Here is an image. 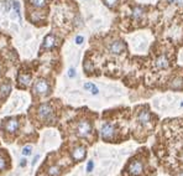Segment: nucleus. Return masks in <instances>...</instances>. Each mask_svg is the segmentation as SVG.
Returning <instances> with one entry per match:
<instances>
[{
	"mask_svg": "<svg viewBox=\"0 0 183 176\" xmlns=\"http://www.w3.org/2000/svg\"><path fill=\"white\" fill-rule=\"evenodd\" d=\"M37 117L43 122H53L55 120V111L50 103H42L37 108Z\"/></svg>",
	"mask_w": 183,
	"mask_h": 176,
	"instance_id": "1",
	"label": "nucleus"
},
{
	"mask_svg": "<svg viewBox=\"0 0 183 176\" xmlns=\"http://www.w3.org/2000/svg\"><path fill=\"white\" fill-rule=\"evenodd\" d=\"M51 92V86L48 83V81L46 80H42V78H39L37 81L34 83V87H32V93L35 96H46L48 94Z\"/></svg>",
	"mask_w": 183,
	"mask_h": 176,
	"instance_id": "2",
	"label": "nucleus"
},
{
	"mask_svg": "<svg viewBox=\"0 0 183 176\" xmlns=\"http://www.w3.org/2000/svg\"><path fill=\"white\" fill-rule=\"evenodd\" d=\"M76 133L79 138H87L89 137V134L92 133V124L90 122H88L87 119L78 122L77 128H76Z\"/></svg>",
	"mask_w": 183,
	"mask_h": 176,
	"instance_id": "3",
	"label": "nucleus"
},
{
	"mask_svg": "<svg viewBox=\"0 0 183 176\" xmlns=\"http://www.w3.org/2000/svg\"><path fill=\"white\" fill-rule=\"evenodd\" d=\"M128 171L131 176H140L144 172L142 161H140V160H133V161L130 163L129 168H128Z\"/></svg>",
	"mask_w": 183,
	"mask_h": 176,
	"instance_id": "4",
	"label": "nucleus"
},
{
	"mask_svg": "<svg viewBox=\"0 0 183 176\" xmlns=\"http://www.w3.org/2000/svg\"><path fill=\"white\" fill-rule=\"evenodd\" d=\"M100 134H102V138L104 140H111L115 135V128L109 123H105L100 129Z\"/></svg>",
	"mask_w": 183,
	"mask_h": 176,
	"instance_id": "5",
	"label": "nucleus"
},
{
	"mask_svg": "<svg viewBox=\"0 0 183 176\" xmlns=\"http://www.w3.org/2000/svg\"><path fill=\"white\" fill-rule=\"evenodd\" d=\"M19 125H20V123H19V120L16 118H10V119H8V120L4 123L3 128H4L5 132L13 134V133H15L19 129Z\"/></svg>",
	"mask_w": 183,
	"mask_h": 176,
	"instance_id": "6",
	"label": "nucleus"
},
{
	"mask_svg": "<svg viewBox=\"0 0 183 176\" xmlns=\"http://www.w3.org/2000/svg\"><path fill=\"white\" fill-rule=\"evenodd\" d=\"M108 49L113 55H120L125 51V44L123 41L116 40V41H113V42L108 46Z\"/></svg>",
	"mask_w": 183,
	"mask_h": 176,
	"instance_id": "7",
	"label": "nucleus"
},
{
	"mask_svg": "<svg viewBox=\"0 0 183 176\" xmlns=\"http://www.w3.org/2000/svg\"><path fill=\"white\" fill-rule=\"evenodd\" d=\"M86 148L84 146H76L72 150V158L74 161H82L86 158Z\"/></svg>",
	"mask_w": 183,
	"mask_h": 176,
	"instance_id": "8",
	"label": "nucleus"
},
{
	"mask_svg": "<svg viewBox=\"0 0 183 176\" xmlns=\"http://www.w3.org/2000/svg\"><path fill=\"white\" fill-rule=\"evenodd\" d=\"M55 46H56V37L53 35H47L43 40L42 49L43 50H52Z\"/></svg>",
	"mask_w": 183,
	"mask_h": 176,
	"instance_id": "9",
	"label": "nucleus"
},
{
	"mask_svg": "<svg viewBox=\"0 0 183 176\" xmlns=\"http://www.w3.org/2000/svg\"><path fill=\"white\" fill-rule=\"evenodd\" d=\"M18 83H19V86H21L24 88L30 86V83H31V75H29V73H20L18 76Z\"/></svg>",
	"mask_w": 183,
	"mask_h": 176,
	"instance_id": "10",
	"label": "nucleus"
},
{
	"mask_svg": "<svg viewBox=\"0 0 183 176\" xmlns=\"http://www.w3.org/2000/svg\"><path fill=\"white\" fill-rule=\"evenodd\" d=\"M137 120L142 124V125H147L151 122V114L147 111H141L137 114Z\"/></svg>",
	"mask_w": 183,
	"mask_h": 176,
	"instance_id": "11",
	"label": "nucleus"
},
{
	"mask_svg": "<svg viewBox=\"0 0 183 176\" xmlns=\"http://www.w3.org/2000/svg\"><path fill=\"white\" fill-rule=\"evenodd\" d=\"M155 63H156V67H157V68H160V70H165V68H167V67L170 66L168 58H167L165 55H161V56H158Z\"/></svg>",
	"mask_w": 183,
	"mask_h": 176,
	"instance_id": "12",
	"label": "nucleus"
},
{
	"mask_svg": "<svg viewBox=\"0 0 183 176\" xmlns=\"http://www.w3.org/2000/svg\"><path fill=\"white\" fill-rule=\"evenodd\" d=\"M10 91H11V86H10L9 83H3L1 86H0V97L1 98L8 97Z\"/></svg>",
	"mask_w": 183,
	"mask_h": 176,
	"instance_id": "13",
	"label": "nucleus"
},
{
	"mask_svg": "<svg viewBox=\"0 0 183 176\" xmlns=\"http://www.w3.org/2000/svg\"><path fill=\"white\" fill-rule=\"evenodd\" d=\"M47 175L48 176H60L61 175V168L57 165H52L47 169Z\"/></svg>",
	"mask_w": 183,
	"mask_h": 176,
	"instance_id": "14",
	"label": "nucleus"
},
{
	"mask_svg": "<svg viewBox=\"0 0 183 176\" xmlns=\"http://www.w3.org/2000/svg\"><path fill=\"white\" fill-rule=\"evenodd\" d=\"M142 16H144V9L140 8V6L134 8V10H133V18L135 20H140Z\"/></svg>",
	"mask_w": 183,
	"mask_h": 176,
	"instance_id": "15",
	"label": "nucleus"
},
{
	"mask_svg": "<svg viewBox=\"0 0 183 176\" xmlns=\"http://www.w3.org/2000/svg\"><path fill=\"white\" fill-rule=\"evenodd\" d=\"M30 4L32 5L34 8L41 9V8H43L46 5V0H30Z\"/></svg>",
	"mask_w": 183,
	"mask_h": 176,
	"instance_id": "16",
	"label": "nucleus"
},
{
	"mask_svg": "<svg viewBox=\"0 0 183 176\" xmlns=\"http://www.w3.org/2000/svg\"><path fill=\"white\" fill-rule=\"evenodd\" d=\"M84 89H87V91H90L92 93H93V94H98V88L95 87V86H94L93 83H86L84 84Z\"/></svg>",
	"mask_w": 183,
	"mask_h": 176,
	"instance_id": "17",
	"label": "nucleus"
},
{
	"mask_svg": "<svg viewBox=\"0 0 183 176\" xmlns=\"http://www.w3.org/2000/svg\"><path fill=\"white\" fill-rule=\"evenodd\" d=\"M8 168V161H6V159H5L3 155H0V171L1 170H5Z\"/></svg>",
	"mask_w": 183,
	"mask_h": 176,
	"instance_id": "18",
	"label": "nucleus"
},
{
	"mask_svg": "<svg viewBox=\"0 0 183 176\" xmlns=\"http://www.w3.org/2000/svg\"><path fill=\"white\" fill-rule=\"evenodd\" d=\"M119 0H104V3H105V5L108 8H114L115 5L118 4Z\"/></svg>",
	"mask_w": 183,
	"mask_h": 176,
	"instance_id": "19",
	"label": "nucleus"
},
{
	"mask_svg": "<svg viewBox=\"0 0 183 176\" xmlns=\"http://www.w3.org/2000/svg\"><path fill=\"white\" fill-rule=\"evenodd\" d=\"M13 8H14V10H15V14H16L20 18V4L14 0V1H13Z\"/></svg>",
	"mask_w": 183,
	"mask_h": 176,
	"instance_id": "20",
	"label": "nucleus"
},
{
	"mask_svg": "<svg viewBox=\"0 0 183 176\" xmlns=\"http://www.w3.org/2000/svg\"><path fill=\"white\" fill-rule=\"evenodd\" d=\"M31 153H32V148H31L30 145H26L22 149V155H25V156H27V155H30Z\"/></svg>",
	"mask_w": 183,
	"mask_h": 176,
	"instance_id": "21",
	"label": "nucleus"
},
{
	"mask_svg": "<svg viewBox=\"0 0 183 176\" xmlns=\"http://www.w3.org/2000/svg\"><path fill=\"white\" fill-rule=\"evenodd\" d=\"M83 40H84V37H83V36H77V37H76V44H77V45H81V44L83 42Z\"/></svg>",
	"mask_w": 183,
	"mask_h": 176,
	"instance_id": "22",
	"label": "nucleus"
},
{
	"mask_svg": "<svg viewBox=\"0 0 183 176\" xmlns=\"http://www.w3.org/2000/svg\"><path fill=\"white\" fill-rule=\"evenodd\" d=\"M68 76L71 77V78H73V77L76 76V71H74V68H71V70L68 71Z\"/></svg>",
	"mask_w": 183,
	"mask_h": 176,
	"instance_id": "23",
	"label": "nucleus"
},
{
	"mask_svg": "<svg viewBox=\"0 0 183 176\" xmlns=\"http://www.w3.org/2000/svg\"><path fill=\"white\" fill-rule=\"evenodd\" d=\"M93 166H94L93 161H89V163H88V165H87V170H88V171H92V170H93Z\"/></svg>",
	"mask_w": 183,
	"mask_h": 176,
	"instance_id": "24",
	"label": "nucleus"
},
{
	"mask_svg": "<svg viewBox=\"0 0 183 176\" xmlns=\"http://www.w3.org/2000/svg\"><path fill=\"white\" fill-rule=\"evenodd\" d=\"M40 159V155H36V156L34 158V160H32V166H35L36 165V163H37V160Z\"/></svg>",
	"mask_w": 183,
	"mask_h": 176,
	"instance_id": "25",
	"label": "nucleus"
},
{
	"mask_svg": "<svg viewBox=\"0 0 183 176\" xmlns=\"http://www.w3.org/2000/svg\"><path fill=\"white\" fill-rule=\"evenodd\" d=\"M25 165H26V159H21V163H20V166L24 168Z\"/></svg>",
	"mask_w": 183,
	"mask_h": 176,
	"instance_id": "26",
	"label": "nucleus"
},
{
	"mask_svg": "<svg viewBox=\"0 0 183 176\" xmlns=\"http://www.w3.org/2000/svg\"><path fill=\"white\" fill-rule=\"evenodd\" d=\"M176 3L179 5V6H183V0H176Z\"/></svg>",
	"mask_w": 183,
	"mask_h": 176,
	"instance_id": "27",
	"label": "nucleus"
},
{
	"mask_svg": "<svg viewBox=\"0 0 183 176\" xmlns=\"http://www.w3.org/2000/svg\"><path fill=\"white\" fill-rule=\"evenodd\" d=\"M168 3H176V0H167Z\"/></svg>",
	"mask_w": 183,
	"mask_h": 176,
	"instance_id": "28",
	"label": "nucleus"
},
{
	"mask_svg": "<svg viewBox=\"0 0 183 176\" xmlns=\"http://www.w3.org/2000/svg\"><path fill=\"white\" fill-rule=\"evenodd\" d=\"M179 176H183V172H182V174H181V175H179Z\"/></svg>",
	"mask_w": 183,
	"mask_h": 176,
	"instance_id": "29",
	"label": "nucleus"
}]
</instances>
